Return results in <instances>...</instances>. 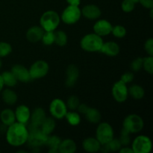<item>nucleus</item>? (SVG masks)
Listing matches in <instances>:
<instances>
[{"mask_svg":"<svg viewBox=\"0 0 153 153\" xmlns=\"http://www.w3.org/2000/svg\"><path fill=\"white\" fill-rule=\"evenodd\" d=\"M28 137V130L26 125L15 122L7 126L6 140L12 146H20L26 143Z\"/></svg>","mask_w":153,"mask_h":153,"instance_id":"nucleus-1","label":"nucleus"},{"mask_svg":"<svg viewBox=\"0 0 153 153\" xmlns=\"http://www.w3.org/2000/svg\"><path fill=\"white\" fill-rule=\"evenodd\" d=\"M103 40L101 36L96 33H90L82 38L80 46L83 50L88 52H100L103 44Z\"/></svg>","mask_w":153,"mask_h":153,"instance_id":"nucleus-2","label":"nucleus"},{"mask_svg":"<svg viewBox=\"0 0 153 153\" xmlns=\"http://www.w3.org/2000/svg\"><path fill=\"white\" fill-rule=\"evenodd\" d=\"M28 137L26 143L32 149H39L46 145L48 135L45 134L39 127L30 124L28 127Z\"/></svg>","mask_w":153,"mask_h":153,"instance_id":"nucleus-3","label":"nucleus"},{"mask_svg":"<svg viewBox=\"0 0 153 153\" xmlns=\"http://www.w3.org/2000/svg\"><path fill=\"white\" fill-rule=\"evenodd\" d=\"M61 22L60 15L52 10H47L42 14L40 25L45 31H54Z\"/></svg>","mask_w":153,"mask_h":153,"instance_id":"nucleus-4","label":"nucleus"},{"mask_svg":"<svg viewBox=\"0 0 153 153\" xmlns=\"http://www.w3.org/2000/svg\"><path fill=\"white\" fill-rule=\"evenodd\" d=\"M144 122L143 118L135 114H131L126 116L123 122V128L129 134L138 133L143 129Z\"/></svg>","mask_w":153,"mask_h":153,"instance_id":"nucleus-5","label":"nucleus"},{"mask_svg":"<svg viewBox=\"0 0 153 153\" xmlns=\"http://www.w3.org/2000/svg\"><path fill=\"white\" fill-rule=\"evenodd\" d=\"M114 136L113 127L108 123H100L96 130V138L101 144L109 143Z\"/></svg>","mask_w":153,"mask_h":153,"instance_id":"nucleus-6","label":"nucleus"},{"mask_svg":"<svg viewBox=\"0 0 153 153\" xmlns=\"http://www.w3.org/2000/svg\"><path fill=\"white\" fill-rule=\"evenodd\" d=\"M82 16V11L79 6L69 5L63 10L60 16L61 20H62L67 25L76 24L80 19Z\"/></svg>","mask_w":153,"mask_h":153,"instance_id":"nucleus-7","label":"nucleus"},{"mask_svg":"<svg viewBox=\"0 0 153 153\" xmlns=\"http://www.w3.org/2000/svg\"><path fill=\"white\" fill-rule=\"evenodd\" d=\"M134 153H149L152 149L151 139L146 135H139L135 137L131 143Z\"/></svg>","mask_w":153,"mask_h":153,"instance_id":"nucleus-8","label":"nucleus"},{"mask_svg":"<svg viewBox=\"0 0 153 153\" xmlns=\"http://www.w3.org/2000/svg\"><path fill=\"white\" fill-rule=\"evenodd\" d=\"M28 70H29L31 80L42 79L45 77L49 73V66L46 61L38 60L31 64Z\"/></svg>","mask_w":153,"mask_h":153,"instance_id":"nucleus-9","label":"nucleus"},{"mask_svg":"<svg viewBox=\"0 0 153 153\" xmlns=\"http://www.w3.org/2000/svg\"><path fill=\"white\" fill-rule=\"evenodd\" d=\"M49 110L52 117L57 120H61L64 118L66 114L68 111L66 103L59 98L54 99L51 102Z\"/></svg>","mask_w":153,"mask_h":153,"instance_id":"nucleus-10","label":"nucleus"},{"mask_svg":"<svg viewBox=\"0 0 153 153\" xmlns=\"http://www.w3.org/2000/svg\"><path fill=\"white\" fill-rule=\"evenodd\" d=\"M113 98L116 102L119 103L124 102L126 101L128 97V91L127 85L121 80L115 82L111 90Z\"/></svg>","mask_w":153,"mask_h":153,"instance_id":"nucleus-11","label":"nucleus"},{"mask_svg":"<svg viewBox=\"0 0 153 153\" xmlns=\"http://www.w3.org/2000/svg\"><path fill=\"white\" fill-rule=\"evenodd\" d=\"M10 71L13 73L16 79L18 82L27 83L31 80V76H30L29 70L24 66L21 64H15L12 67Z\"/></svg>","mask_w":153,"mask_h":153,"instance_id":"nucleus-12","label":"nucleus"},{"mask_svg":"<svg viewBox=\"0 0 153 153\" xmlns=\"http://www.w3.org/2000/svg\"><path fill=\"white\" fill-rule=\"evenodd\" d=\"M79 77V70L75 64H71L66 70L65 85L67 88H73L77 82Z\"/></svg>","mask_w":153,"mask_h":153,"instance_id":"nucleus-13","label":"nucleus"},{"mask_svg":"<svg viewBox=\"0 0 153 153\" xmlns=\"http://www.w3.org/2000/svg\"><path fill=\"white\" fill-rule=\"evenodd\" d=\"M113 25L106 19H99L94 25V31L101 37L108 36L111 33Z\"/></svg>","mask_w":153,"mask_h":153,"instance_id":"nucleus-14","label":"nucleus"},{"mask_svg":"<svg viewBox=\"0 0 153 153\" xmlns=\"http://www.w3.org/2000/svg\"><path fill=\"white\" fill-rule=\"evenodd\" d=\"M16 122L27 125L30 120L31 111L25 105H20L17 106L14 111Z\"/></svg>","mask_w":153,"mask_h":153,"instance_id":"nucleus-15","label":"nucleus"},{"mask_svg":"<svg viewBox=\"0 0 153 153\" xmlns=\"http://www.w3.org/2000/svg\"><path fill=\"white\" fill-rule=\"evenodd\" d=\"M81 11H82V15L84 17L91 19V20L99 19L102 14L101 9L98 6L94 4H87V5L84 6Z\"/></svg>","mask_w":153,"mask_h":153,"instance_id":"nucleus-16","label":"nucleus"},{"mask_svg":"<svg viewBox=\"0 0 153 153\" xmlns=\"http://www.w3.org/2000/svg\"><path fill=\"white\" fill-rule=\"evenodd\" d=\"M44 31H45L40 25V26L34 25L28 28L26 34H25V37H26L28 41L31 42V43H37L41 40Z\"/></svg>","mask_w":153,"mask_h":153,"instance_id":"nucleus-17","label":"nucleus"},{"mask_svg":"<svg viewBox=\"0 0 153 153\" xmlns=\"http://www.w3.org/2000/svg\"><path fill=\"white\" fill-rule=\"evenodd\" d=\"M46 117V112L42 108H36L31 112V116H30V124L35 127L40 128V125L43 122Z\"/></svg>","mask_w":153,"mask_h":153,"instance_id":"nucleus-18","label":"nucleus"},{"mask_svg":"<svg viewBox=\"0 0 153 153\" xmlns=\"http://www.w3.org/2000/svg\"><path fill=\"white\" fill-rule=\"evenodd\" d=\"M120 46L116 42L108 41L103 43L100 52L109 57H115L120 53Z\"/></svg>","mask_w":153,"mask_h":153,"instance_id":"nucleus-19","label":"nucleus"},{"mask_svg":"<svg viewBox=\"0 0 153 153\" xmlns=\"http://www.w3.org/2000/svg\"><path fill=\"white\" fill-rule=\"evenodd\" d=\"M101 143L96 137H87L82 142V147L87 152L94 153L100 150Z\"/></svg>","mask_w":153,"mask_h":153,"instance_id":"nucleus-20","label":"nucleus"},{"mask_svg":"<svg viewBox=\"0 0 153 153\" xmlns=\"http://www.w3.org/2000/svg\"><path fill=\"white\" fill-rule=\"evenodd\" d=\"M77 149L76 142L70 138L61 140L58 147V152L61 153H74Z\"/></svg>","mask_w":153,"mask_h":153,"instance_id":"nucleus-21","label":"nucleus"},{"mask_svg":"<svg viewBox=\"0 0 153 153\" xmlns=\"http://www.w3.org/2000/svg\"><path fill=\"white\" fill-rule=\"evenodd\" d=\"M0 120H1L3 125L9 126L13 123L16 122L14 111L10 108L4 109L0 113Z\"/></svg>","mask_w":153,"mask_h":153,"instance_id":"nucleus-22","label":"nucleus"},{"mask_svg":"<svg viewBox=\"0 0 153 153\" xmlns=\"http://www.w3.org/2000/svg\"><path fill=\"white\" fill-rule=\"evenodd\" d=\"M84 115L85 116L87 120L91 123L97 124L99 123L101 120V114H100V111L95 108L88 107Z\"/></svg>","mask_w":153,"mask_h":153,"instance_id":"nucleus-23","label":"nucleus"},{"mask_svg":"<svg viewBox=\"0 0 153 153\" xmlns=\"http://www.w3.org/2000/svg\"><path fill=\"white\" fill-rule=\"evenodd\" d=\"M1 98L5 104L12 105L17 102V94L13 90L6 88L1 93Z\"/></svg>","mask_w":153,"mask_h":153,"instance_id":"nucleus-24","label":"nucleus"},{"mask_svg":"<svg viewBox=\"0 0 153 153\" xmlns=\"http://www.w3.org/2000/svg\"><path fill=\"white\" fill-rule=\"evenodd\" d=\"M55 126H56V123H55V118L46 117V119L43 120V122L40 125V128L45 134L49 135L53 132Z\"/></svg>","mask_w":153,"mask_h":153,"instance_id":"nucleus-25","label":"nucleus"},{"mask_svg":"<svg viewBox=\"0 0 153 153\" xmlns=\"http://www.w3.org/2000/svg\"><path fill=\"white\" fill-rule=\"evenodd\" d=\"M61 142V139L57 135H48L46 146L49 148V152H58V147Z\"/></svg>","mask_w":153,"mask_h":153,"instance_id":"nucleus-26","label":"nucleus"},{"mask_svg":"<svg viewBox=\"0 0 153 153\" xmlns=\"http://www.w3.org/2000/svg\"><path fill=\"white\" fill-rule=\"evenodd\" d=\"M128 95L131 96L134 100H141L145 95V91L139 85H133L128 88Z\"/></svg>","mask_w":153,"mask_h":153,"instance_id":"nucleus-27","label":"nucleus"},{"mask_svg":"<svg viewBox=\"0 0 153 153\" xmlns=\"http://www.w3.org/2000/svg\"><path fill=\"white\" fill-rule=\"evenodd\" d=\"M1 76L2 78L4 85H5V86L12 88V87L16 86V84H17V79H16V77L11 71H4L1 75Z\"/></svg>","mask_w":153,"mask_h":153,"instance_id":"nucleus-28","label":"nucleus"},{"mask_svg":"<svg viewBox=\"0 0 153 153\" xmlns=\"http://www.w3.org/2000/svg\"><path fill=\"white\" fill-rule=\"evenodd\" d=\"M64 117L67 120V123L72 126H76L79 125L81 123V117L78 112L73 111H67Z\"/></svg>","mask_w":153,"mask_h":153,"instance_id":"nucleus-29","label":"nucleus"},{"mask_svg":"<svg viewBox=\"0 0 153 153\" xmlns=\"http://www.w3.org/2000/svg\"><path fill=\"white\" fill-rule=\"evenodd\" d=\"M55 33V43L59 46H64L67 45L68 41V37L65 31H54Z\"/></svg>","mask_w":153,"mask_h":153,"instance_id":"nucleus-30","label":"nucleus"},{"mask_svg":"<svg viewBox=\"0 0 153 153\" xmlns=\"http://www.w3.org/2000/svg\"><path fill=\"white\" fill-rule=\"evenodd\" d=\"M41 41L46 46H51L53 43H55V33H54V31H44Z\"/></svg>","mask_w":153,"mask_h":153,"instance_id":"nucleus-31","label":"nucleus"},{"mask_svg":"<svg viewBox=\"0 0 153 153\" xmlns=\"http://www.w3.org/2000/svg\"><path fill=\"white\" fill-rule=\"evenodd\" d=\"M79 104H80V101H79V97L74 95L70 96L67 100V103H66L67 108L70 109V111L77 110Z\"/></svg>","mask_w":153,"mask_h":153,"instance_id":"nucleus-32","label":"nucleus"},{"mask_svg":"<svg viewBox=\"0 0 153 153\" xmlns=\"http://www.w3.org/2000/svg\"><path fill=\"white\" fill-rule=\"evenodd\" d=\"M143 68L149 74L152 75L153 73V56L149 55L143 58Z\"/></svg>","mask_w":153,"mask_h":153,"instance_id":"nucleus-33","label":"nucleus"},{"mask_svg":"<svg viewBox=\"0 0 153 153\" xmlns=\"http://www.w3.org/2000/svg\"><path fill=\"white\" fill-rule=\"evenodd\" d=\"M126 29L124 26L121 25H117L113 26L111 30V33L115 37L117 38H123L126 35Z\"/></svg>","mask_w":153,"mask_h":153,"instance_id":"nucleus-34","label":"nucleus"},{"mask_svg":"<svg viewBox=\"0 0 153 153\" xmlns=\"http://www.w3.org/2000/svg\"><path fill=\"white\" fill-rule=\"evenodd\" d=\"M12 52V46L7 42H0V58H4L10 55Z\"/></svg>","mask_w":153,"mask_h":153,"instance_id":"nucleus-35","label":"nucleus"},{"mask_svg":"<svg viewBox=\"0 0 153 153\" xmlns=\"http://www.w3.org/2000/svg\"><path fill=\"white\" fill-rule=\"evenodd\" d=\"M134 7H135V3L131 0H123L121 3V9L126 13H130L133 11Z\"/></svg>","mask_w":153,"mask_h":153,"instance_id":"nucleus-36","label":"nucleus"},{"mask_svg":"<svg viewBox=\"0 0 153 153\" xmlns=\"http://www.w3.org/2000/svg\"><path fill=\"white\" fill-rule=\"evenodd\" d=\"M129 133L128 131H126L125 129L122 128L120 133V137L119 140L120 141L122 146H128L131 143V138H130Z\"/></svg>","mask_w":153,"mask_h":153,"instance_id":"nucleus-37","label":"nucleus"},{"mask_svg":"<svg viewBox=\"0 0 153 153\" xmlns=\"http://www.w3.org/2000/svg\"><path fill=\"white\" fill-rule=\"evenodd\" d=\"M108 146L110 151H112V152H117V151L119 152V150L122 147V144L119 139L114 138V137L109 143H108Z\"/></svg>","mask_w":153,"mask_h":153,"instance_id":"nucleus-38","label":"nucleus"},{"mask_svg":"<svg viewBox=\"0 0 153 153\" xmlns=\"http://www.w3.org/2000/svg\"><path fill=\"white\" fill-rule=\"evenodd\" d=\"M142 68H143V58L138 57L133 60L131 64V69L133 71L139 72Z\"/></svg>","mask_w":153,"mask_h":153,"instance_id":"nucleus-39","label":"nucleus"},{"mask_svg":"<svg viewBox=\"0 0 153 153\" xmlns=\"http://www.w3.org/2000/svg\"><path fill=\"white\" fill-rule=\"evenodd\" d=\"M144 49L149 55L153 56V38L147 39L144 43Z\"/></svg>","mask_w":153,"mask_h":153,"instance_id":"nucleus-40","label":"nucleus"},{"mask_svg":"<svg viewBox=\"0 0 153 153\" xmlns=\"http://www.w3.org/2000/svg\"><path fill=\"white\" fill-rule=\"evenodd\" d=\"M134 76L131 72H126L121 76L120 80L127 85L128 83H131L134 80Z\"/></svg>","mask_w":153,"mask_h":153,"instance_id":"nucleus-41","label":"nucleus"},{"mask_svg":"<svg viewBox=\"0 0 153 153\" xmlns=\"http://www.w3.org/2000/svg\"><path fill=\"white\" fill-rule=\"evenodd\" d=\"M138 2H140V4L145 8H153V0H139Z\"/></svg>","mask_w":153,"mask_h":153,"instance_id":"nucleus-42","label":"nucleus"},{"mask_svg":"<svg viewBox=\"0 0 153 153\" xmlns=\"http://www.w3.org/2000/svg\"><path fill=\"white\" fill-rule=\"evenodd\" d=\"M119 152L120 153H134L131 147H128V146H122L121 149L119 150Z\"/></svg>","mask_w":153,"mask_h":153,"instance_id":"nucleus-43","label":"nucleus"},{"mask_svg":"<svg viewBox=\"0 0 153 153\" xmlns=\"http://www.w3.org/2000/svg\"><path fill=\"white\" fill-rule=\"evenodd\" d=\"M66 1L68 3L69 5L79 6L81 3V0H66Z\"/></svg>","mask_w":153,"mask_h":153,"instance_id":"nucleus-44","label":"nucleus"},{"mask_svg":"<svg viewBox=\"0 0 153 153\" xmlns=\"http://www.w3.org/2000/svg\"><path fill=\"white\" fill-rule=\"evenodd\" d=\"M4 82H3L2 78H1V75H0V92L3 90V88H4Z\"/></svg>","mask_w":153,"mask_h":153,"instance_id":"nucleus-45","label":"nucleus"},{"mask_svg":"<svg viewBox=\"0 0 153 153\" xmlns=\"http://www.w3.org/2000/svg\"><path fill=\"white\" fill-rule=\"evenodd\" d=\"M1 66H2V61H1V60L0 59V69L1 68Z\"/></svg>","mask_w":153,"mask_h":153,"instance_id":"nucleus-46","label":"nucleus"},{"mask_svg":"<svg viewBox=\"0 0 153 153\" xmlns=\"http://www.w3.org/2000/svg\"><path fill=\"white\" fill-rule=\"evenodd\" d=\"M132 1H134V3H137L139 1V0H131Z\"/></svg>","mask_w":153,"mask_h":153,"instance_id":"nucleus-47","label":"nucleus"}]
</instances>
